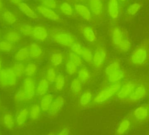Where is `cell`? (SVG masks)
Returning a JSON list of instances; mask_svg holds the SVG:
<instances>
[{"label": "cell", "mask_w": 149, "mask_h": 135, "mask_svg": "<svg viewBox=\"0 0 149 135\" xmlns=\"http://www.w3.org/2000/svg\"><path fill=\"white\" fill-rule=\"evenodd\" d=\"M26 0H7L8 3L10 6L16 8L21 3L25 1Z\"/></svg>", "instance_id": "cell-48"}, {"label": "cell", "mask_w": 149, "mask_h": 135, "mask_svg": "<svg viewBox=\"0 0 149 135\" xmlns=\"http://www.w3.org/2000/svg\"><path fill=\"white\" fill-rule=\"evenodd\" d=\"M31 37L37 42H44L49 38V31L45 24H36L34 25Z\"/></svg>", "instance_id": "cell-8"}, {"label": "cell", "mask_w": 149, "mask_h": 135, "mask_svg": "<svg viewBox=\"0 0 149 135\" xmlns=\"http://www.w3.org/2000/svg\"><path fill=\"white\" fill-rule=\"evenodd\" d=\"M80 32L85 40L89 43H94L97 40L95 30L91 25L85 24L79 29Z\"/></svg>", "instance_id": "cell-15"}, {"label": "cell", "mask_w": 149, "mask_h": 135, "mask_svg": "<svg viewBox=\"0 0 149 135\" xmlns=\"http://www.w3.org/2000/svg\"><path fill=\"white\" fill-rule=\"evenodd\" d=\"M65 71L70 75H73L78 72V67L71 60L67 61L65 65Z\"/></svg>", "instance_id": "cell-43"}, {"label": "cell", "mask_w": 149, "mask_h": 135, "mask_svg": "<svg viewBox=\"0 0 149 135\" xmlns=\"http://www.w3.org/2000/svg\"><path fill=\"white\" fill-rule=\"evenodd\" d=\"M147 95V90L145 87L139 86L135 88L132 93L130 95V99L131 101L137 102L142 100Z\"/></svg>", "instance_id": "cell-23"}, {"label": "cell", "mask_w": 149, "mask_h": 135, "mask_svg": "<svg viewBox=\"0 0 149 135\" xmlns=\"http://www.w3.org/2000/svg\"><path fill=\"white\" fill-rule=\"evenodd\" d=\"M58 9L59 14L66 17H72L75 14L74 6L68 1H63L59 3Z\"/></svg>", "instance_id": "cell-19"}, {"label": "cell", "mask_w": 149, "mask_h": 135, "mask_svg": "<svg viewBox=\"0 0 149 135\" xmlns=\"http://www.w3.org/2000/svg\"><path fill=\"white\" fill-rule=\"evenodd\" d=\"M50 60L51 63L53 66H59L63 63V57L61 53L55 52L52 54Z\"/></svg>", "instance_id": "cell-37"}, {"label": "cell", "mask_w": 149, "mask_h": 135, "mask_svg": "<svg viewBox=\"0 0 149 135\" xmlns=\"http://www.w3.org/2000/svg\"><path fill=\"white\" fill-rule=\"evenodd\" d=\"M93 95L91 92L86 91L82 93L80 99V104L82 106H86L92 101Z\"/></svg>", "instance_id": "cell-40"}, {"label": "cell", "mask_w": 149, "mask_h": 135, "mask_svg": "<svg viewBox=\"0 0 149 135\" xmlns=\"http://www.w3.org/2000/svg\"><path fill=\"white\" fill-rule=\"evenodd\" d=\"M35 81L32 77H26L23 81L21 87L14 95V100L17 102L29 101L33 99L36 94Z\"/></svg>", "instance_id": "cell-2"}, {"label": "cell", "mask_w": 149, "mask_h": 135, "mask_svg": "<svg viewBox=\"0 0 149 135\" xmlns=\"http://www.w3.org/2000/svg\"><path fill=\"white\" fill-rule=\"evenodd\" d=\"M121 69L120 63L118 61H116L110 63L106 67L105 72L107 76L109 75L112 73Z\"/></svg>", "instance_id": "cell-39"}, {"label": "cell", "mask_w": 149, "mask_h": 135, "mask_svg": "<svg viewBox=\"0 0 149 135\" xmlns=\"http://www.w3.org/2000/svg\"><path fill=\"white\" fill-rule=\"evenodd\" d=\"M70 48L72 52H74L80 56L83 49V47L80 43L76 41L74 43L72 44Z\"/></svg>", "instance_id": "cell-47"}, {"label": "cell", "mask_w": 149, "mask_h": 135, "mask_svg": "<svg viewBox=\"0 0 149 135\" xmlns=\"http://www.w3.org/2000/svg\"><path fill=\"white\" fill-rule=\"evenodd\" d=\"M29 117V110L24 108L17 112L16 116L15 123L18 127H22L25 125Z\"/></svg>", "instance_id": "cell-24"}, {"label": "cell", "mask_w": 149, "mask_h": 135, "mask_svg": "<svg viewBox=\"0 0 149 135\" xmlns=\"http://www.w3.org/2000/svg\"><path fill=\"white\" fill-rule=\"evenodd\" d=\"M120 83L111 84L100 91L95 97L93 102L96 104H100L108 100L115 94H117L120 88Z\"/></svg>", "instance_id": "cell-5"}, {"label": "cell", "mask_w": 149, "mask_h": 135, "mask_svg": "<svg viewBox=\"0 0 149 135\" xmlns=\"http://www.w3.org/2000/svg\"><path fill=\"white\" fill-rule=\"evenodd\" d=\"M78 79L83 84L87 83L90 79V74L86 68L81 67L78 70Z\"/></svg>", "instance_id": "cell-31"}, {"label": "cell", "mask_w": 149, "mask_h": 135, "mask_svg": "<svg viewBox=\"0 0 149 135\" xmlns=\"http://www.w3.org/2000/svg\"><path fill=\"white\" fill-rule=\"evenodd\" d=\"M2 30L1 29V27H0V40L2 39Z\"/></svg>", "instance_id": "cell-53"}, {"label": "cell", "mask_w": 149, "mask_h": 135, "mask_svg": "<svg viewBox=\"0 0 149 135\" xmlns=\"http://www.w3.org/2000/svg\"><path fill=\"white\" fill-rule=\"evenodd\" d=\"M81 84V81L78 78L72 80L71 83L70 90L73 94L78 95L80 93L82 88Z\"/></svg>", "instance_id": "cell-34"}, {"label": "cell", "mask_w": 149, "mask_h": 135, "mask_svg": "<svg viewBox=\"0 0 149 135\" xmlns=\"http://www.w3.org/2000/svg\"><path fill=\"white\" fill-rule=\"evenodd\" d=\"M3 126L7 129H11L14 127L15 123V119L10 113H7L3 118Z\"/></svg>", "instance_id": "cell-30"}, {"label": "cell", "mask_w": 149, "mask_h": 135, "mask_svg": "<svg viewBox=\"0 0 149 135\" xmlns=\"http://www.w3.org/2000/svg\"><path fill=\"white\" fill-rule=\"evenodd\" d=\"M55 83V88L57 90L61 91L63 89L65 83V78L64 75L61 73L58 74Z\"/></svg>", "instance_id": "cell-42"}, {"label": "cell", "mask_w": 149, "mask_h": 135, "mask_svg": "<svg viewBox=\"0 0 149 135\" xmlns=\"http://www.w3.org/2000/svg\"><path fill=\"white\" fill-rule=\"evenodd\" d=\"M14 58L16 62L23 63L28 61L30 58L28 46H22L18 48L14 54Z\"/></svg>", "instance_id": "cell-22"}, {"label": "cell", "mask_w": 149, "mask_h": 135, "mask_svg": "<svg viewBox=\"0 0 149 135\" xmlns=\"http://www.w3.org/2000/svg\"><path fill=\"white\" fill-rule=\"evenodd\" d=\"M57 76V74L53 68L50 67L48 68L46 73V79L48 80L50 84L55 82Z\"/></svg>", "instance_id": "cell-44"}, {"label": "cell", "mask_w": 149, "mask_h": 135, "mask_svg": "<svg viewBox=\"0 0 149 135\" xmlns=\"http://www.w3.org/2000/svg\"><path fill=\"white\" fill-rule=\"evenodd\" d=\"M41 3L46 8L55 10L58 9L59 5L57 0H44Z\"/></svg>", "instance_id": "cell-45"}, {"label": "cell", "mask_w": 149, "mask_h": 135, "mask_svg": "<svg viewBox=\"0 0 149 135\" xmlns=\"http://www.w3.org/2000/svg\"><path fill=\"white\" fill-rule=\"evenodd\" d=\"M2 30V38L14 45L18 44L22 39L23 36L15 27H5Z\"/></svg>", "instance_id": "cell-10"}, {"label": "cell", "mask_w": 149, "mask_h": 135, "mask_svg": "<svg viewBox=\"0 0 149 135\" xmlns=\"http://www.w3.org/2000/svg\"><path fill=\"white\" fill-rule=\"evenodd\" d=\"M69 56L70 60L73 62L78 67H81L82 64V60L80 56L72 51L70 53Z\"/></svg>", "instance_id": "cell-46"}, {"label": "cell", "mask_w": 149, "mask_h": 135, "mask_svg": "<svg viewBox=\"0 0 149 135\" xmlns=\"http://www.w3.org/2000/svg\"><path fill=\"white\" fill-rule=\"evenodd\" d=\"M70 134L71 131L70 129L67 128H65L58 133V135H68Z\"/></svg>", "instance_id": "cell-49"}, {"label": "cell", "mask_w": 149, "mask_h": 135, "mask_svg": "<svg viewBox=\"0 0 149 135\" xmlns=\"http://www.w3.org/2000/svg\"><path fill=\"white\" fill-rule=\"evenodd\" d=\"M3 68L2 61L1 58V57H0V72L1 71Z\"/></svg>", "instance_id": "cell-52"}, {"label": "cell", "mask_w": 149, "mask_h": 135, "mask_svg": "<svg viewBox=\"0 0 149 135\" xmlns=\"http://www.w3.org/2000/svg\"><path fill=\"white\" fill-rule=\"evenodd\" d=\"M74 12L76 15L87 22L93 20V14L86 4L82 3H76L74 5Z\"/></svg>", "instance_id": "cell-13"}, {"label": "cell", "mask_w": 149, "mask_h": 135, "mask_svg": "<svg viewBox=\"0 0 149 135\" xmlns=\"http://www.w3.org/2000/svg\"><path fill=\"white\" fill-rule=\"evenodd\" d=\"M65 100L62 96H58L52 102L49 110L51 117L56 116L61 111L64 106Z\"/></svg>", "instance_id": "cell-17"}, {"label": "cell", "mask_w": 149, "mask_h": 135, "mask_svg": "<svg viewBox=\"0 0 149 135\" xmlns=\"http://www.w3.org/2000/svg\"><path fill=\"white\" fill-rule=\"evenodd\" d=\"M50 83L46 79H42L39 81L36 88V95L38 96H43L49 90Z\"/></svg>", "instance_id": "cell-25"}, {"label": "cell", "mask_w": 149, "mask_h": 135, "mask_svg": "<svg viewBox=\"0 0 149 135\" xmlns=\"http://www.w3.org/2000/svg\"><path fill=\"white\" fill-rule=\"evenodd\" d=\"M0 134H1V132H0Z\"/></svg>", "instance_id": "cell-57"}, {"label": "cell", "mask_w": 149, "mask_h": 135, "mask_svg": "<svg viewBox=\"0 0 149 135\" xmlns=\"http://www.w3.org/2000/svg\"><path fill=\"white\" fill-rule=\"evenodd\" d=\"M130 126V122L128 120H124L121 122L119 124L116 133L118 135H123L129 129Z\"/></svg>", "instance_id": "cell-36"}, {"label": "cell", "mask_w": 149, "mask_h": 135, "mask_svg": "<svg viewBox=\"0 0 149 135\" xmlns=\"http://www.w3.org/2000/svg\"><path fill=\"white\" fill-rule=\"evenodd\" d=\"M107 56L106 49L102 47H99L96 49L93 54V63L96 68H100L104 64Z\"/></svg>", "instance_id": "cell-16"}, {"label": "cell", "mask_w": 149, "mask_h": 135, "mask_svg": "<svg viewBox=\"0 0 149 135\" xmlns=\"http://www.w3.org/2000/svg\"><path fill=\"white\" fill-rule=\"evenodd\" d=\"M17 9L28 19L32 21H37L40 18V16L33 8L26 1L23 2L16 7Z\"/></svg>", "instance_id": "cell-11"}, {"label": "cell", "mask_w": 149, "mask_h": 135, "mask_svg": "<svg viewBox=\"0 0 149 135\" xmlns=\"http://www.w3.org/2000/svg\"><path fill=\"white\" fill-rule=\"evenodd\" d=\"M41 99L40 106L42 111L46 112L49 111L51 105L53 101V96L52 94L45 95Z\"/></svg>", "instance_id": "cell-27"}, {"label": "cell", "mask_w": 149, "mask_h": 135, "mask_svg": "<svg viewBox=\"0 0 149 135\" xmlns=\"http://www.w3.org/2000/svg\"></svg>", "instance_id": "cell-58"}, {"label": "cell", "mask_w": 149, "mask_h": 135, "mask_svg": "<svg viewBox=\"0 0 149 135\" xmlns=\"http://www.w3.org/2000/svg\"><path fill=\"white\" fill-rule=\"evenodd\" d=\"M149 113L148 108L143 106H141L135 109L134 116L138 120H143L148 118Z\"/></svg>", "instance_id": "cell-28"}, {"label": "cell", "mask_w": 149, "mask_h": 135, "mask_svg": "<svg viewBox=\"0 0 149 135\" xmlns=\"http://www.w3.org/2000/svg\"><path fill=\"white\" fill-rule=\"evenodd\" d=\"M19 21L18 14L11 8L6 7L0 13V24L4 28L15 27Z\"/></svg>", "instance_id": "cell-4"}, {"label": "cell", "mask_w": 149, "mask_h": 135, "mask_svg": "<svg viewBox=\"0 0 149 135\" xmlns=\"http://www.w3.org/2000/svg\"><path fill=\"white\" fill-rule=\"evenodd\" d=\"M15 27L23 36L31 37L34 25L30 22L20 21Z\"/></svg>", "instance_id": "cell-18"}, {"label": "cell", "mask_w": 149, "mask_h": 135, "mask_svg": "<svg viewBox=\"0 0 149 135\" xmlns=\"http://www.w3.org/2000/svg\"><path fill=\"white\" fill-rule=\"evenodd\" d=\"M14 47V45L3 38L0 40V52L9 53L13 50Z\"/></svg>", "instance_id": "cell-33"}, {"label": "cell", "mask_w": 149, "mask_h": 135, "mask_svg": "<svg viewBox=\"0 0 149 135\" xmlns=\"http://www.w3.org/2000/svg\"><path fill=\"white\" fill-rule=\"evenodd\" d=\"M41 109L40 105L35 104L32 105L29 110V117L32 121L37 120L41 115Z\"/></svg>", "instance_id": "cell-32"}, {"label": "cell", "mask_w": 149, "mask_h": 135, "mask_svg": "<svg viewBox=\"0 0 149 135\" xmlns=\"http://www.w3.org/2000/svg\"><path fill=\"white\" fill-rule=\"evenodd\" d=\"M1 99H0V109H1Z\"/></svg>", "instance_id": "cell-56"}, {"label": "cell", "mask_w": 149, "mask_h": 135, "mask_svg": "<svg viewBox=\"0 0 149 135\" xmlns=\"http://www.w3.org/2000/svg\"><path fill=\"white\" fill-rule=\"evenodd\" d=\"M106 10L109 18L116 21L120 15V4L119 0H108L106 4Z\"/></svg>", "instance_id": "cell-12"}, {"label": "cell", "mask_w": 149, "mask_h": 135, "mask_svg": "<svg viewBox=\"0 0 149 135\" xmlns=\"http://www.w3.org/2000/svg\"><path fill=\"white\" fill-rule=\"evenodd\" d=\"M28 48L31 58L38 59L43 56V50L37 42L31 43Z\"/></svg>", "instance_id": "cell-21"}, {"label": "cell", "mask_w": 149, "mask_h": 135, "mask_svg": "<svg viewBox=\"0 0 149 135\" xmlns=\"http://www.w3.org/2000/svg\"><path fill=\"white\" fill-rule=\"evenodd\" d=\"M6 1L5 0H0V13L6 8Z\"/></svg>", "instance_id": "cell-50"}, {"label": "cell", "mask_w": 149, "mask_h": 135, "mask_svg": "<svg viewBox=\"0 0 149 135\" xmlns=\"http://www.w3.org/2000/svg\"><path fill=\"white\" fill-rule=\"evenodd\" d=\"M12 68L17 78H21L24 75L25 66L23 63L16 62Z\"/></svg>", "instance_id": "cell-35"}, {"label": "cell", "mask_w": 149, "mask_h": 135, "mask_svg": "<svg viewBox=\"0 0 149 135\" xmlns=\"http://www.w3.org/2000/svg\"><path fill=\"white\" fill-rule=\"evenodd\" d=\"M77 3H85L86 2L87 0H74Z\"/></svg>", "instance_id": "cell-51"}, {"label": "cell", "mask_w": 149, "mask_h": 135, "mask_svg": "<svg viewBox=\"0 0 149 135\" xmlns=\"http://www.w3.org/2000/svg\"><path fill=\"white\" fill-rule=\"evenodd\" d=\"M37 69V66L36 64L30 63L25 66L24 75L27 77H32L36 73Z\"/></svg>", "instance_id": "cell-41"}, {"label": "cell", "mask_w": 149, "mask_h": 135, "mask_svg": "<svg viewBox=\"0 0 149 135\" xmlns=\"http://www.w3.org/2000/svg\"><path fill=\"white\" fill-rule=\"evenodd\" d=\"M136 84L132 82H128L122 87H121L119 91L117 93V96L121 100L126 99L130 95L134 90Z\"/></svg>", "instance_id": "cell-20"}, {"label": "cell", "mask_w": 149, "mask_h": 135, "mask_svg": "<svg viewBox=\"0 0 149 135\" xmlns=\"http://www.w3.org/2000/svg\"><path fill=\"white\" fill-rule=\"evenodd\" d=\"M148 51L145 47L141 46L136 49L130 56L131 63L136 65L144 63L148 58Z\"/></svg>", "instance_id": "cell-14"}, {"label": "cell", "mask_w": 149, "mask_h": 135, "mask_svg": "<svg viewBox=\"0 0 149 135\" xmlns=\"http://www.w3.org/2000/svg\"><path fill=\"white\" fill-rule=\"evenodd\" d=\"M49 38L57 44L70 47L76 42V38L70 31L60 27H54L49 30Z\"/></svg>", "instance_id": "cell-3"}, {"label": "cell", "mask_w": 149, "mask_h": 135, "mask_svg": "<svg viewBox=\"0 0 149 135\" xmlns=\"http://www.w3.org/2000/svg\"><path fill=\"white\" fill-rule=\"evenodd\" d=\"M80 56L87 63H93V54L89 49L83 47Z\"/></svg>", "instance_id": "cell-38"}, {"label": "cell", "mask_w": 149, "mask_h": 135, "mask_svg": "<svg viewBox=\"0 0 149 135\" xmlns=\"http://www.w3.org/2000/svg\"><path fill=\"white\" fill-rule=\"evenodd\" d=\"M17 79L12 67L3 68L0 72V86L4 88L12 87L16 85Z\"/></svg>", "instance_id": "cell-6"}, {"label": "cell", "mask_w": 149, "mask_h": 135, "mask_svg": "<svg viewBox=\"0 0 149 135\" xmlns=\"http://www.w3.org/2000/svg\"><path fill=\"white\" fill-rule=\"evenodd\" d=\"M34 1H36V2H40L41 3H42V2L44 0H34Z\"/></svg>", "instance_id": "cell-54"}, {"label": "cell", "mask_w": 149, "mask_h": 135, "mask_svg": "<svg viewBox=\"0 0 149 135\" xmlns=\"http://www.w3.org/2000/svg\"><path fill=\"white\" fill-rule=\"evenodd\" d=\"M86 3L93 17L100 18L103 17L106 10L104 0H87Z\"/></svg>", "instance_id": "cell-9"}, {"label": "cell", "mask_w": 149, "mask_h": 135, "mask_svg": "<svg viewBox=\"0 0 149 135\" xmlns=\"http://www.w3.org/2000/svg\"><path fill=\"white\" fill-rule=\"evenodd\" d=\"M110 37L114 46L122 52L129 51L131 43L125 30L119 26H114L110 29Z\"/></svg>", "instance_id": "cell-1"}, {"label": "cell", "mask_w": 149, "mask_h": 135, "mask_svg": "<svg viewBox=\"0 0 149 135\" xmlns=\"http://www.w3.org/2000/svg\"><path fill=\"white\" fill-rule=\"evenodd\" d=\"M143 8V4L139 1L134 2L130 4L126 10L127 14L129 16L133 17L136 15Z\"/></svg>", "instance_id": "cell-26"}, {"label": "cell", "mask_w": 149, "mask_h": 135, "mask_svg": "<svg viewBox=\"0 0 149 135\" xmlns=\"http://www.w3.org/2000/svg\"><path fill=\"white\" fill-rule=\"evenodd\" d=\"M124 77V72L120 69L108 75V81L111 84L118 83H119Z\"/></svg>", "instance_id": "cell-29"}, {"label": "cell", "mask_w": 149, "mask_h": 135, "mask_svg": "<svg viewBox=\"0 0 149 135\" xmlns=\"http://www.w3.org/2000/svg\"><path fill=\"white\" fill-rule=\"evenodd\" d=\"M128 0H119L120 2H125L127 1Z\"/></svg>", "instance_id": "cell-55"}, {"label": "cell", "mask_w": 149, "mask_h": 135, "mask_svg": "<svg viewBox=\"0 0 149 135\" xmlns=\"http://www.w3.org/2000/svg\"><path fill=\"white\" fill-rule=\"evenodd\" d=\"M35 8L40 16L49 21L58 23L63 22L60 14L56 10L46 8L41 3L37 5Z\"/></svg>", "instance_id": "cell-7"}]
</instances>
